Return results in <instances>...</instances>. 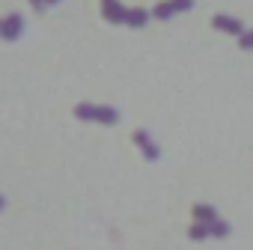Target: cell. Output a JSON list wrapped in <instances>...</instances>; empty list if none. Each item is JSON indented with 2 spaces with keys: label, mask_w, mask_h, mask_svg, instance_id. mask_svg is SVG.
Here are the masks:
<instances>
[{
  "label": "cell",
  "mask_w": 253,
  "mask_h": 250,
  "mask_svg": "<svg viewBox=\"0 0 253 250\" xmlns=\"http://www.w3.org/2000/svg\"><path fill=\"white\" fill-rule=\"evenodd\" d=\"M75 116L84 119V122H98V125H116V122H119L116 107H107V104H89V101L78 104V107H75Z\"/></svg>",
  "instance_id": "obj_1"
},
{
  "label": "cell",
  "mask_w": 253,
  "mask_h": 250,
  "mask_svg": "<svg viewBox=\"0 0 253 250\" xmlns=\"http://www.w3.org/2000/svg\"><path fill=\"white\" fill-rule=\"evenodd\" d=\"M134 143L140 146V152H143V158H146V161H158L161 149H158V143H155L146 131H134Z\"/></svg>",
  "instance_id": "obj_2"
},
{
  "label": "cell",
  "mask_w": 253,
  "mask_h": 250,
  "mask_svg": "<svg viewBox=\"0 0 253 250\" xmlns=\"http://www.w3.org/2000/svg\"><path fill=\"white\" fill-rule=\"evenodd\" d=\"M214 30H220V33H229V36H241L244 33V27H241V21L238 18H232V15H214Z\"/></svg>",
  "instance_id": "obj_3"
},
{
  "label": "cell",
  "mask_w": 253,
  "mask_h": 250,
  "mask_svg": "<svg viewBox=\"0 0 253 250\" xmlns=\"http://www.w3.org/2000/svg\"><path fill=\"white\" fill-rule=\"evenodd\" d=\"M104 18L107 21H113V24H119V21H125V15H128V9H125L119 0H104Z\"/></svg>",
  "instance_id": "obj_4"
},
{
  "label": "cell",
  "mask_w": 253,
  "mask_h": 250,
  "mask_svg": "<svg viewBox=\"0 0 253 250\" xmlns=\"http://www.w3.org/2000/svg\"><path fill=\"white\" fill-rule=\"evenodd\" d=\"M21 30H24V18L21 15H9L6 21H3V39H18L21 36Z\"/></svg>",
  "instance_id": "obj_5"
},
{
  "label": "cell",
  "mask_w": 253,
  "mask_h": 250,
  "mask_svg": "<svg viewBox=\"0 0 253 250\" xmlns=\"http://www.w3.org/2000/svg\"><path fill=\"white\" fill-rule=\"evenodd\" d=\"M217 217H220V214H217L209 203H197V206H194V220H200V223L209 226V223H214Z\"/></svg>",
  "instance_id": "obj_6"
},
{
  "label": "cell",
  "mask_w": 253,
  "mask_h": 250,
  "mask_svg": "<svg viewBox=\"0 0 253 250\" xmlns=\"http://www.w3.org/2000/svg\"><path fill=\"white\" fill-rule=\"evenodd\" d=\"M146 21H149V12H146V9H140V6L128 9V15H125V24H128V27H143Z\"/></svg>",
  "instance_id": "obj_7"
},
{
  "label": "cell",
  "mask_w": 253,
  "mask_h": 250,
  "mask_svg": "<svg viewBox=\"0 0 253 250\" xmlns=\"http://www.w3.org/2000/svg\"><path fill=\"white\" fill-rule=\"evenodd\" d=\"M188 238H191V241H206V238H211V232H209V226H206V223L194 220V223H191V229H188Z\"/></svg>",
  "instance_id": "obj_8"
},
{
  "label": "cell",
  "mask_w": 253,
  "mask_h": 250,
  "mask_svg": "<svg viewBox=\"0 0 253 250\" xmlns=\"http://www.w3.org/2000/svg\"><path fill=\"white\" fill-rule=\"evenodd\" d=\"M152 15H155L158 21H167L170 15H176V9H173V0H164V3H155Z\"/></svg>",
  "instance_id": "obj_9"
},
{
  "label": "cell",
  "mask_w": 253,
  "mask_h": 250,
  "mask_svg": "<svg viewBox=\"0 0 253 250\" xmlns=\"http://www.w3.org/2000/svg\"><path fill=\"white\" fill-rule=\"evenodd\" d=\"M209 232H211V238H226V235H229V223L217 217L214 223H209Z\"/></svg>",
  "instance_id": "obj_10"
},
{
  "label": "cell",
  "mask_w": 253,
  "mask_h": 250,
  "mask_svg": "<svg viewBox=\"0 0 253 250\" xmlns=\"http://www.w3.org/2000/svg\"><path fill=\"white\" fill-rule=\"evenodd\" d=\"M238 45H241L244 51H250V48H253V30H244V33L238 36Z\"/></svg>",
  "instance_id": "obj_11"
},
{
  "label": "cell",
  "mask_w": 253,
  "mask_h": 250,
  "mask_svg": "<svg viewBox=\"0 0 253 250\" xmlns=\"http://www.w3.org/2000/svg\"><path fill=\"white\" fill-rule=\"evenodd\" d=\"M191 6H194V0H173V9L176 12H188Z\"/></svg>",
  "instance_id": "obj_12"
},
{
  "label": "cell",
  "mask_w": 253,
  "mask_h": 250,
  "mask_svg": "<svg viewBox=\"0 0 253 250\" xmlns=\"http://www.w3.org/2000/svg\"><path fill=\"white\" fill-rule=\"evenodd\" d=\"M30 3H33V6H45V0H30Z\"/></svg>",
  "instance_id": "obj_13"
},
{
  "label": "cell",
  "mask_w": 253,
  "mask_h": 250,
  "mask_svg": "<svg viewBox=\"0 0 253 250\" xmlns=\"http://www.w3.org/2000/svg\"><path fill=\"white\" fill-rule=\"evenodd\" d=\"M3 206H6V197H0V208H3Z\"/></svg>",
  "instance_id": "obj_14"
},
{
  "label": "cell",
  "mask_w": 253,
  "mask_h": 250,
  "mask_svg": "<svg viewBox=\"0 0 253 250\" xmlns=\"http://www.w3.org/2000/svg\"><path fill=\"white\" fill-rule=\"evenodd\" d=\"M45 3H57V0H45Z\"/></svg>",
  "instance_id": "obj_15"
},
{
  "label": "cell",
  "mask_w": 253,
  "mask_h": 250,
  "mask_svg": "<svg viewBox=\"0 0 253 250\" xmlns=\"http://www.w3.org/2000/svg\"><path fill=\"white\" fill-rule=\"evenodd\" d=\"M0 33H3V21H0Z\"/></svg>",
  "instance_id": "obj_16"
}]
</instances>
